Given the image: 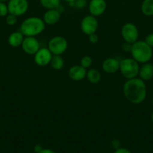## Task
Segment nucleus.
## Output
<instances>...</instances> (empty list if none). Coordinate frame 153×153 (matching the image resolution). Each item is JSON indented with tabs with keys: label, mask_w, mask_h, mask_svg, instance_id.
<instances>
[{
	"label": "nucleus",
	"mask_w": 153,
	"mask_h": 153,
	"mask_svg": "<svg viewBox=\"0 0 153 153\" xmlns=\"http://www.w3.org/2000/svg\"><path fill=\"white\" fill-rule=\"evenodd\" d=\"M88 40L92 44H95V43H97L98 42L99 37L98 36V34L96 33H93V34L88 35Z\"/></svg>",
	"instance_id": "obj_26"
},
{
	"label": "nucleus",
	"mask_w": 153,
	"mask_h": 153,
	"mask_svg": "<svg viewBox=\"0 0 153 153\" xmlns=\"http://www.w3.org/2000/svg\"><path fill=\"white\" fill-rule=\"evenodd\" d=\"M24 37L25 36L22 34V32H20V31H14L9 35L8 38V44L12 47H19L22 45Z\"/></svg>",
	"instance_id": "obj_16"
},
{
	"label": "nucleus",
	"mask_w": 153,
	"mask_h": 153,
	"mask_svg": "<svg viewBox=\"0 0 153 153\" xmlns=\"http://www.w3.org/2000/svg\"><path fill=\"white\" fill-rule=\"evenodd\" d=\"M6 23L8 25H14L17 22V16H15V15L11 14V13H8V14L6 16L5 18Z\"/></svg>",
	"instance_id": "obj_22"
},
{
	"label": "nucleus",
	"mask_w": 153,
	"mask_h": 153,
	"mask_svg": "<svg viewBox=\"0 0 153 153\" xmlns=\"http://www.w3.org/2000/svg\"><path fill=\"white\" fill-rule=\"evenodd\" d=\"M114 153H132L127 148H123V147H120L118 149H115V152Z\"/></svg>",
	"instance_id": "obj_29"
},
{
	"label": "nucleus",
	"mask_w": 153,
	"mask_h": 153,
	"mask_svg": "<svg viewBox=\"0 0 153 153\" xmlns=\"http://www.w3.org/2000/svg\"><path fill=\"white\" fill-rule=\"evenodd\" d=\"M120 61L115 58H108L104 61L102 69L104 71L109 74H112L119 70Z\"/></svg>",
	"instance_id": "obj_13"
},
{
	"label": "nucleus",
	"mask_w": 153,
	"mask_h": 153,
	"mask_svg": "<svg viewBox=\"0 0 153 153\" xmlns=\"http://www.w3.org/2000/svg\"><path fill=\"white\" fill-rule=\"evenodd\" d=\"M67 40L62 36H56L51 38L48 43V49L53 55H62L67 50Z\"/></svg>",
	"instance_id": "obj_5"
},
{
	"label": "nucleus",
	"mask_w": 153,
	"mask_h": 153,
	"mask_svg": "<svg viewBox=\"0 0 153 153\" xmlns=\"http://www.w3.org/2000/svg\"><path fill=\"white\" fill-rule=\"evenodd\" d=\"M98 28V21L95 16L87 15L82 19L80 22V29L86 35L96 33Z\"/></svg>",
	"instance_id": "obj_8"
},
{
	"label": "nucleus",
	"mask_w": 153,
	"mask_h": 153,
	"mask_svg": "<svg viewBox=\"0 0 153 153\" xmlns=\"http://www.w3.org/2000/svg\"><path fill=\"white\" fill-rule=\"evenodd\" d=\"M132 49V43H128V42L124 41L122 45V49L123 52H127V53H130Z\"/></svg>",
	"instance_id": "obj_25"
},
{
	"label": "nucleus",
	"mask_w": 153,
	"mask_h": 153,
	"mask_svg": "<svg viewBox=\"0 0 153 153\" xmlns=\"http://www.w3.org/2000/svg\"><path fill=\"white\" fill-rule=\"evenodd\" d=\"M121 34L124 41L133 44L136 40H138L139 31L134 24L132 22H127L122 28Z\"/></svg>",
	"instance_id": "obj_6"
},
{
	"label": "nucleus",
	"mask_w": 153,
	"mask_h": 153,
	"mask_svg": "<svg viewBox=\"0 0 153 153\" xmlns=\"http://www.w3.org/2000/svg\"><path fill=\"white\" fill-rule=\"evenodd\" d=\"M45 27L46 24L43 19L38 16H30L21 23L20 31L25 37H36L44 31Z\"/></svg>",
	"instance_id": "obj_2"
},
{
	"label": "nucleus",
	"mask_w": 153,
	"mask_h": 153,
	"mask_svg": "<svg viewBox=\"0 0 153 153\" xmlns=\"http://www.w3.org/2000/svg\"><path fill=\"white\" fill-rule=\"evenodd\" d=\"M138 76H140V79L144 82L151 80L153 78V64L149 62L142 64V65L140 67Z\"/></svg>",
	"instance_id": "obj_15"
},
{
	"label": "nucleus",
	"mask_w": 153,
	"mask_h": 153,
	"mask_svg": "<svg viewBox=\"0 0 153 153\" xmlns=\"http://www.w3.org/2000/svg\"><path fill=\"white\" fill-rule=\"evenodd\" d=\"M151 120H152V123H153V112L152 113V115H151Z\"/></svg>",
	"instance_id": "obj_34"
},
{
	"label": "nucleus",
	"mask_w": 153,
	"mask_h": 153,
	"mask_svg": "<svg viewBox=\"0 0 153 153\" xmlns=\"http://www.w3.org/2000/svg\"><path fill=\"white\" fill-rule=\"evenodd\" d=\"M8 13V4L5 2H0V16H6Z\"/></svg>",
	"instance_id": "obj_23"
},
{
	"label": "nucleus",
	"mask_w": 153,
	"mask_h": 153,
	"mask_svg": "<svg viewBox=\"0 0 153 153\" xmlns=\"http://www.w3.org/2000/svg\"><path fill=\"white\" fill-rule=\"evenodd\" d=\"M122 91L126 100L132 104H140L146 98V85L140 78L127 79L123 85Z\"/></svg>",
	"instance_id": "obj_1"
},
{
	"label": "nucleus",
	"mask_w": 153,
	"mask_h": 153,
	"mask_svg": "<svg viewBox=\"0 0 153 153\" xmlns=\"http://www.w3.org/2000/svg\"><path fill=\"white\" fill-rule=\"evenodd\" d=\"M86 69L84 68L80 64V65H74L70 67L68 74L71 80L75 81V82H80L86 77Z\"/></svg>",
	"instance_id": "obj_12"
},
{
	"label": "nucleus",
	"mask_w": 153,
	"mask_h": 153,
	"mask_svg": "<svg viewBox=\"0 0 153 153\" xmlns=\"http://www.w3.org/2000/svg\"><path fill=\"white\" fill-rule=\"evenodd\" d=\"M34 61L39 67H45L50 63L52 54L48 48H40L38 51L34 55Z\"/></svg>",
	"instance_id": "obj_10"
},
{
	"label": "nucleus",
	"mask_w": 153,
	"mask_h": 153,
	"mask_svg": "<svg viewBox=\"0 0 153 153\" xmlns=\"http://www.w3.org/2000/svg\"><path fill=\"white\" fill-rule=\"evenodd\" d=\"M40 5L46 10L56 9L61 4V0H39Z\"/></svg>",
	"instance_id": "obj_20"
},
{
	"label": "nucleus",
	"mask_w": 153,
	"mask_h": 153,
	"mask_svg": "<svg viewBox=\"0 0 153 153\" xmlns=\"http://www.w3.org/2000/svg\"><path fill=\"white\" fill-rule=\"evenodd\" d=\"M43 149H44V148L42 147L41 145L36 144L35 146H34V152L35 153H38V152H40V151H41Z\"/></svg>",
	"instance_id": "obj_30"
},
{
	"label": "nucleus",
	"mask_w": 153,
	"mask_h": 153,
	"mask_svg": "<svg viewBox=\"0 0 153 153\" xmlns=\"http://www.w3.org/2000/svg\"><path fill=\"white\" fill-rule=\"evenodd\" d=\"M86 5V0H76V1H74V7H76L77 9L84 8Z\"/></svg>",
	"instance_id": "obj_24"
},
{
	"label": "nucleus",
	"mask_w": 153,
	"mask_h": 153,
	"mask_svg": "<svg viewBox=\"0 0 153 153\" xmlns=\"http://www.w3.org/2000/svg\"><path fill=\"white\" fill-rule=\"evenodd\" d=\"M111 145H112V146L115 149L122 147L121 142H120V140H118V139H114V140H112V142H111Z\"/></svg>",
	"instance_id": "obj_28"
},
{
	"label": "nucleus",
	"mask_w": 153,
	"mask_h": 153,
	"mask_svg": "<svg viewBox=\"0 0 153 153\" xmlns=\"http://www.w3.org/2000/svg\"><path fill=\"white\" fill-rule=\"evenodd\" d=\"M51 67L55 70H61L64 67V59L61 55H52V59H51L50 63Z\"/></svg>",
	"instance_id": "obj_18"
},
{
	"label": "nucleus",
	"mask_w": 153,
	"mask_h": 153,
	"mask_svg": "<svg viewBox=\"0 0 153 153\" xmlns=\"http://www.w3.org/2000/svg\"><path fill=\"white\" fill-rule=\"evenodd\" d=\"M38 153H56L52 149H43L40 152Z\"/></svg>",
	"instance_id": "obj_31"
},
{
	"label": "nucleus",
	"mask_w": 153,
	"mask_h": 153,
	"mask_svg": "<svg viewBox=\"0 0 153 153\" xmlns=\"http://www.w3.org/2000/svg\"><path fill=\"white\" fill-rule=\"evenodd\" d=\"M22 50L26 54L34 55L40 49V43L35 37H25L21 45Z\"/></svg>",
	"instance_id": "obj_9"
},
{
	"label": "nucleus",
	"mask_w": 153,
	"mask_h": 153,
	"mask_svg": "<svg viewBox=\"0 0 153 153\" xmlns=\"http://www.w3.org/2000/svg\"><path fill=\"white\" fill-rule=\"evenodd\" d=\"M9 13L16 16L24 15L28 10V0H9L8 2Z\"/></svg>",
	"instance_id": "obj_7"
},
{
	"label": "nucleus",
	"mask_w": 153,
	"mask_h": 153,
	"mask_svg": "<svg viewBox=\"0 0 153 153\" xmlns=\"http://www.w3.org/2000/svg\"><path fill=\"white\" fill-rule=\"evenodd\" d=\"M140 70L139 63L133 58H124L120 61L119 71L123 77L126 79H130L138 76Z\"/></svg>",
	"instance_id": "obj_4"
},
{
	"label": "nucleus",
	"mask_w": 153,
	"mask_h": 153,
	"mask_svg": "<svg viewBox=\"0 0 153 153\" xmlns=\"http://www.w3.org/2000/svg\"><path fill=\"white\" fill-rule=\"evenodd\" d=\"M131 56L139 64L149 62L152 58V48L144 40H136L132 44Z\"/></svg>",
	"instance_id": "obj_3"
},
{
	"label": "nucleus",
	"mask_w": 153,
	"mask_h": 153,
	"mask_svg": "<svg viewBox=\"0 0 153 153\" xmlns=\"http://www.w3.org/2000/svg\"><path fill=\"white\" fill-rule=\"evenodd\" d=\"M64 1H67V2H72V1H76V0H64Z\"/></svg>",
	"instance_id": "obj_32"
},
{
	"label": "nucleus",
	"mask_w": 153,
	"mask_h": 153,
	"mask_svg": "<svg viewBox=\"0 0 153 153\" xmlns=\"http://www.w3.org/2000/svg\"><path fill=\"white\" fill-rule=\"evenodd\" d=\"M152 105H153V99H152Z\"/></svg>",
	"instance_id": "obj_35"
},
{
	"label": "nucleus",
	"mask_w": 153,
	"mask_h": 153,
	"mask_svg": "<svg viewBox=\"0 0 153 153\" xmlns=\"http://www.w3.org/2000/svg\"><path fill=\"white\" fill-rule=\"evenodd\" d=\"M144 41H145L148 46H150L152 48L153 47V33L148 34V35L146 37Z\"/></svg>",
	"instance_id": "obj_27"
},
{
	"label": "nucleus",
	"mask_w": 153,
	"mask_h": 153,
	"mask_svg": "<svg viewBox=\"0 0 153 153\" xmlns=\"http://www.w3.org/2000/svg\"><path fill=\"white\" fill-rule=\"evenodd\" d=\"M62 13L57 9L46 10L43 16V20L46 25H52L56 24L61 18Z\"/></svg>",
	"instance_id": "obj_14"
},
{
	"label": "nucleus",
	"mask_w": 153,
	"mask_h": 153,
	"mask_svg": "<svg viewBox=\"0 0 153 153\" xmlns=\"http://www.w3.org/2000/svg\"><path fill=\"white\" fill-rule=\"evenodd\" d=\"M106 9V2L105 0H91L88 3V10L92 16H100Z\"/></svg>",
	"instance_id": "obj_11"
},
{
	"label": "nucleus",
	"mask_w": 153,
	"mask_h": 153,
	"mask_svg": "<svg viewBox=\"0 0 153 153\" xmlns=\"http://www.w3.org/2000/svg\"><path fill=\"white\" fill-rule=\"evenodd\" d=\"M141 11L145 16H153V0H143L141 4Z\"/></svg>",
	"instance_id": "obj_19"
},
{
	"label": "nucleus",
	"mask_w": 153,
	"mask_h": 153,
	"mask_svg": "<svg viewBox=\"0 0 153 153\" xmlns=\"http://www.w3.org/2000/svg\"><path fill=\"white\" fill-rule=\"evenodd\" d=\"M9 0H0V2H6V1H8Z\"/></svg>",
	"instance_id": "obj_33"
},
{
	"label": "nucleus",
	"mask_w": 153,
	"mask_h": 153,
	"mask_svg": "<svg viewBox=\"0 0 153 153\" xmlns=\"http://www.w3.org/2000/svg\"><path fill=\"white\" fill-rule=\"evenodd\" d=\"M92 58L90 56L86 55V56H83L81 58L80 61V64L82 67H83L84 68L88 69L91 67L92 64Z\"/></svg>",
	"instance_id": "obj_21"
},
{
	"label": "nucleus",
	"mask_w": 153,
	"mask_h": 153,
	"mask_svg": "<svg viewBox=\"0 0 153 153\" xmlns=\"http://www.w3.org/2000/svg\"><path fill=\"white\" fill-rule=\"evenodd\" d=\"M86 78L88 79L90 83L95 85L100 81L101 75L97 69H90V70H87L86 77Z\"/></svg>",
	"instance_id": "obj_17"
}]
</instances>
